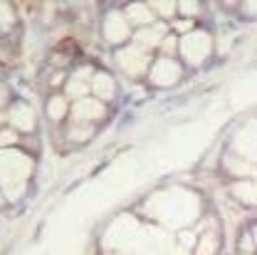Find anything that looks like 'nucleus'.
<instances>
[{
	"instance_id": "3",
	"label": "nucleus",
	"mask_w": 257,
	"mask_h": 255,
	"mask_svg": "<svg viewBox=\"0 0 257 255\" xmlns=\"http://www.w3.org/2000/svg\"><path fill=\"white\" fill-rule=\"evenodd\" d=\"M178 74H181V69L173 62H168V60H161V62L154 67V82H156V84H171Z\"/></svg>"
},
{
	"instance_id": "2",
	"label": "nucleus",
	"mask_w": 257,
	"mask_h": 255,
	"mask_svg": "<svg viewBox=\"0 0 257 255\" xmlns=\"http://www.w3.org/2000/svg\"><path fill=\"white\" fill-rule=\"evenodd\" d=\"M74 114H77V119H99L104 114V107L94 99H79L74 104Z\"/></svg>"
},
{
	"instance_id": "10",
	"label": "nucleus",
	"mask_w": 257,
	"mask_h": 255,
	"mask_svg": "<svg viewBox=\"0 0 257 255\" xmlns=\"http://www.w3.org/2000/svg\"><path fill=\"white\" fill-rule=\"evenodd\" d=\"M87 92V84L79 79V74L72 79V84H69V95H74V97H79V95H84Z\"/></svg>"
},
{
	"instance_id": "5",
	"label": "nucleus",
	"mask_w": 257,
	"mask_h": 255,
	"mask_svg": "<svg viewBox=\"0 0 257 255\" xmlns=\"http://www.w3.org/2000/svg\"><path fill=\"white\" fill-rule=\"evenodd\" d=\"M126 35H128L126 23H124L119 15H109V20H106V37H109L111 42H119V40H124Z\"/></svg>"
},
{
	"instance_id": "6",
	"label": "nucleus",
	"mask_w": 257,
	"mask_h": 255,
	"mask_svg": "<svg viewBox=\"0 0 257 255\" xmlns=\"http://www.w3.org/2000/svg\"><path fill=\"white\" fill-rule=\"evenodd\" d=\"M94 90L99 97H104V99H109V97L114 95V82L106 77V74H96L94 77Z\"/></svg>"
},
{
	"instance_id": "1",
	"label": "nucleus",
	"mask_w": 257,
	"mask_h": 255,
	"mask_svg": "<svg viewBox=\"0 0 257 255\" xmlns=\"http://www.w3.org/2000/svg\"><path fill=\"white\" fill-rule=\"evenodd\" d=\"M119 64L126 69L128 74H139L146 67V55H141L139 50H124L119 55Z\"/></svg>"
},
{
	"instance_id": "11",
	"label": "nucleus",
	"mask_w": 257,
	"mask_h": 255,
	"mask_svg": "<svg viewBox=\"0 0 257 255\" xmlns=\"http://www.w3.org/2000/svg\"><path fill=\"white\" fill-rule=\"evenodd\" d=\"M10 141H15V136L10 131H0V144H10Z\"/></svg>"
},
{
	"instance_id": "8",
	"label": "nucleus",
	"mask_w": 257,
	"mask_h": 255,
	"mask_svg": "<svg viewBox=\"0 0 257 255\" xmlns=\"http://www.w3.org/2000/svg\"><path fill=\"white\" fill-rule=\"evenodd\" d=\"M128 18H131L134 23H149V20H151V13H149L146 5H131V8H128Z\"/></svg>"
},
{
	"instance_id": "7",
	"label": "nucleus",
	"mask_w": 257,
	"mask_h": 255,
	"mask_svg": "<svg viewBox=\"0 0 257 255\" xmlns=\"http://www.w3.org/2000/svg\"><path fill=\"white\" fill-rule=\"evenodd\" d=\"M161 28H156V30H144L136 35V45H141V47H154V45H159L161 40Z\"/></svg>"
},
{
	"instance_id": "13",
	"label": "nucleus",
	"mask_w": 257,
	"mask_h": 255,
	"mask_svg": "<svg viewBox=\"0 0 257 255\" xmlns=\"http://www.w3.org/2000/svg\"><path fill=\"white\" fill-rule=\"evenodd\" d=\"M3 102H5V90L0 87V104H3Z\"/></svg>"
},
{
	"instance_id": "9",
	"label": "nucleus",
	"mask_w": 257,
	"mask_h": 255,
	"mask_svg": "<svg viewBox=\"0 0 257 255\" xmlns=\"http://www.w3.org/2000/svg\"><path fill=\"white\" fill-rule=\"evenodd\" d=\"M50 117H52V119H62L64 117V99L55 97V99L50 102Z\"/></svg>"
},
{
	"instance_id": "12",
	"label": "nucleus",
	"mask_w": 257,
	"mask_h": 255,
	"mask_svg": "<svg viewBox=\"0 0 257 255\" xmlns=\"http://www.w3.org/2000/svg\"><path fill=\"white\" fill-rule=\"evenodd\" d=\"M156 10H161V13H171L173 5H171V3H161V5H156Z\"/></svg>"
},
{
	"instance_id": "4",
	"label": "nucleus",
	"mask_w": 257,
	"mask_h": 255,
	"mask_svg": "<svg viewBox=\"0 0 257 255\" xmlns=\"http://www.w3.org/2000/svg\"><path fill=\"white\" fill-rule=\"evenodd\" d=\"M10 119H13V124L20 129H25V131H30L32 124H35V117H32V109L28 104H18L15 109H13V114H10Z\"/></svg>"
},
{
	"instance_id": "14",
	"label": "nucleus",
	"mask_w": 257,
	"mask_h": 255,
	"mask_svg": "<svg viewBox=\"0 0 257 255\" xmlns=\"http://www.w3.org/2000/svg\"><path fill=\"white\" fill-rule=\"evenodd\" d=\"M0 203H3V198H0Z\"/></svg>"
}]
</instances>
